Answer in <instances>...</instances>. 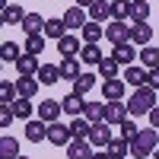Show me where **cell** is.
I'll list each match as a JSON object with an SVG mask.
<instances>
[{
  "mask_svg": "<svg viewBox=\"0 0 159 159\" xmlns=\"http://www.w3.org/2000/svg\"><path fill=\"white\" fill-rule=\"evenodd\" d=\"M153 108H156V89H153V86H137L134 96L127 99V111H130V118L150 115Z\"/></svg>",
  "mask_w": 159,
  "mask_h": 159,
  "instance_id": "obj_1",
  "label": "cell"
},
{
  "mask_svg": "<svg viewBox=\"0 0 159 159\" xmlns=\"http://www.w3.org/2000/svg\"><path fill=\"white\" fill-rule=\"evenodd\" d=\"M156 143H159V130L156 127H143L140 134L130 140V153H134V156H153Z\"/></svg>",
  "mask_w": 159,
  "mask_h": 159,
  "instance_id": "obj_2",
  "label": "cell"
},
{
  "mask_svg": "<svg viewBox=\"0 0 159 159\" xmlns=\"http://www.w3.org/2000/svg\"><path fill=\"white\" fill-rule=\"evenodd\" d=\"M105 38L111 45H121V42H130V22L127 19H111L105 25Z\"/></svg>",
  "mask_w": 159,
  "mask_h": 159,
  "instance_id": "obj_3",
  "label": "cell"
},
{
  "mask_svg": "<svg viewBox=\"0 0 159 159\" xmlns=\"http://www.w3.org/2000/svg\"><path fill=\"white\" fill-rule=\"evenodd\" d=\"M111 140H115V134H111V124L108 121L92 124V130H89V143H92V147H108Z\"/></svg>",
  "mask_w": 159,
  "mask_h": 159,
  "instance_id": "obj_4",
  "label": "cell"
},
{
  "mask_svg": "<svg viewBox=\"0 0 159 159\" xmlns=\"http://www.w3.org/2000/svg\"><path fill=\"white\" fill-rule=\"evenodd\" d=\"M48 140L54 143V147H67V143L73 140V134H70V124L51 121V124H48Z\"/></svg>",
  "mask_w": 159,
  "mask_h": 159,
  "instance_id": "obj_5",
  "label": "cell"
},
{
  "mask_svg": "<svg viewBox=\"0 0 159 159\" xmlns=\"http://www.w3.org/2000/svg\"><path fill=\"white\" fill-rule=\"evenodd\" d=\"M124 118H130L127 102H105V121H108L111 127H118V124L124 121Z\"/></svg>",
  "mask_w": 159,
  "mask_h": 159,
  "instance_id": "obj_6",
  "label": "cell"
},
{
  "mask_svg": "<svg viewBox=\"0 0 159 159\" xmlns=\"http://www.w3.org/2000/svg\"><path fill=\"white\" fill-rule=\"evenodd\" d=\"M61 111H64V102H57V99H42V102H38V118L48 121V124L57 121Z\"/></svg>",
  "mask_w": 159,
  "mask_h": 159,
  "instance_id": "obj_7",
  "label": "cell"
},
{
  "mask_svg": "<svg viewBox=\"0 0 159 159\" xmlns=\"http://www.w3.org/2000/svg\"><path fill=\"white\" fill-rule=\"evenodd\" d=\"M25 140H32V143H42V140H48V121H42V118H29L25 121Z\"/></svg>",
  "mask_w": 159,
  "mask_h": 159,
  "instance_id": "obj_8",
  "label": "cell"
},
{
  "mask_svg": "<svg viewBox=\"0 0 159 159\" xmlns=\"http://www.w3.org/2000/svg\"><path fill=\"white\" fill-rule=\"evenodd\" d=\"M111 54H115V61H118V64L130 67V64H134V57H137V45H134V42H121V45H111Z\"/></svg>",
  "mask_w": 159,
  "mask_h": 159,
  "instance_id": "obj_9",
  "label": "cell"
},
{
  "mask_svg": "<svg viewBox=\"0 0 159 159\" xmlns=\"http://www.w3.org/2000/svg\"><path fill=\"white\" fill-rule=\"evenodd\" d=\"M124 80H105V83H102V96H105V102H121L124 99Z\"/></svg>",
  "mask_w": 159,
  "mask_h": 159,
  "instance_id": "obj_10",
  "label": "cell"
},
{
  "mask_svg": "<svg viewBox=\"0 0 159 159\" xmlns=\"http://www.w3.org/2000/svg\"><path fill=\"white\" fill-rule=\"evenodd\" d=\"M38 54H29V51H22V57L16 61V70H19V76H38Z\"/></svg>",
  "mask_w": 159,
  "mask_h": 159,
  "instance_id": "obj_11",
  "label": "cell"
},
{
  "mask_svg": "<svg viewBox=\"0 0 159 159\" xmlns=\"http://www.w3.org/2000/svg\"><path fill=\"white\" fill-rule=\"evenodd\" d=\"M147 80H150V70H147V67H137V64H130V67L124 70V83H127V86H134V89H137V86H147Z\"/></svg>",
  "mask_w": 159,
  "mask_h": 159,
  "instance_id": "obj_12",
  "label": "cell"
},
{
  "mask_svg": "<svg viewBox=\"0 0 159 159\" xmlns=\"http://www.w3.org/2000/svg\"><path fill=\"white\" fill-rule=\"evenodd\" d=\"M57 51H61V57H76L80 51H83V45H80V38L76 35H64V38H57Z\"/></svg>",
  "mask_w": 159,
  "mask_h": 159,
  "instance_id": "obj_13",
  "label": "cell"
},
{
  "mask_svg": "<svg viewBox=\"0 0 159 159\" xmlns=\"http://www.w3.org/2000/svg\"><path fill=\"white\" fill-rule=\"evenodd\" d=\"M61 76H64L61 64H42V67H38V83H42V86H54Z\"/></svg>",
  "mask_w": 159,
  "mask_h": 159,
  "instance_id": "obj_14",
  "label": "cell"
},
{
  "mask_svg": "<svg viewBox=\"0 0 159 159\" xmlns=\"http://www.w3.org/2000/svg\"><path fill=\"white\" fill-rule=\"evenodd\" d=\"M67 159H92V143L89 140H70L67 143Z\"/></svg>",
  "mask_w": 159,
  "mask_h": 159,
  "instance_id": "obj_15",
  "label": "cell"
},
{
  "mask_svg": "<svg viewBox=\"0 0 159 159\" xmlns=\"http://www.w3.org/2000/svg\"><path fill=\"white\" fill-rule=\"evenodd\" d=\"M22 19H25V13H22L19 3H7V7H0V22H3V25H16V22H22Z\"/></svg>",
  "mask_w": 159,
  "mask_h": 159,
  "instance_id": "obj_16",
  "label": "cell"
},
{
  "mask_svg": "<svg viewBox=\"0 0 159 159\" xmlns=\"http://www.w3.org/2000/svg\"><path fill=\"white\" fill-rule=\"evenodd\" d=\"M89 130H92V121L86 115H76L73 121H70V134H73V140H89Z\"/></svg>",
  "mask_w": 159,
  "mask_h": 159,
  "instance_id": "obj_17",
  "label": "cell"
},
{
  "mask_svg": "<svg viewBox=\"0 0 159 159\" xmlns=\"http://www.w3.org/2000/svg\"><path fill=\"white\" fill-rule=\"evenodd\" d=\"M150 38H153V29H150V25L147 22H130V42H134V45H150Z\"/></svg>",
  "mask_w": 159,
  "mask_h": 159,
  "instance_id": "obj_18",
  "label": "cell"
},
{
  "mask_svg": "<svg viewBox=\"0 0 159 159\" xmlns=\"http://www.w3.org/2000/svg\"><path fill=\"white\" fill-rule=\"evenodd\" d=\"M64 22H67V29H83V25L89 22V19H86V10L73 3L67 13H64Z\"/></svg>",
  "mask_w": 159,
  "mask_h": 159,
  "instance_id": "obj_19",
  "label": "cell"
},
{
  "mask_svg": "<svg viewBox=\"0 0 159 159\" xmlns=\"http://www.w3.org/2000/svg\"><path fill=\"white\" fill-rule=\"evenodd\" d=\"M45 22H48V19H42L38 13H25V19H22L19 25H22L25 35H38V32H45Z\"/></svg>",
  "mask_w": 159,
  "mask_h": 159,
  "instance_id": "obj_20",
  "label": "cell"
},
{
  "mask_svg": "<svg viewBox=\"0 0 159 159\" xmlns=\"http://www.w3.org/2000/svg\"><path fill=\"white\" fill-rule=\"evenodd\" d=\"M80 32H83V42L96 45L99 38L105 35V25H102V22H96V19H89V22H86V25H83V29H80Z\"/></svg>",
  "mask_w": 159,
  "mask_h": 159,
  "instance_id": "obj_21",
  "label": "cell"
},
{
  "mask_svg": "<svg viewBox=\"0 0 159 159\" xmlns=\"http://www.w3.org/2000/svg\"><path fill=\"white\" fill-rule=\"evenodd\" d=\"M83 108H86V96H76V92H70L67 99H64V115H83Z\"/></svg>",
  "mask_w": 159,
  "mask_h": 159,
  "instance_id": "obj_22",
  "label": "cell"
},
{
  "mask_svg": "<svg viewBox=\"0 0 159 159\" xmlns=\"http://www.w3.org/2000/svg\"><path fill=\"white\" fill-rule=\"evenodd\" d=\"M61 73H64V80H70V83H73V80L83 73V64H80L76 57H61Z\"/></svg>",
  "mask_w": 159,
  "mask_h": 159,
  "instance_id": "obj_23",
  "label": "cell"
},
{
  "mask_svg": "<svg viewBox=\"0 0 159 159\" xmlns=\"http://www.w3.org/2000/svg\"><path fill=\"white\" fill-rule=\"evenodd\" d=\"M96 73H80L76 80H73V92H76V96H89V89L92 86H96Z\"/></svg>",
  "mask_w": 159,
  "mask_h": 159,
  "instance_id": "obj_24",
  "label": "cell"
},
{
  "mask_svg": "<svg viewBox=\"0 0 159 159\" xmlns=\"http://www.w3.org/2000/svg\"><path fill=\"white\" fill-rule=\"evenodd\" d=\"M16 156H19V143H16V137L3 134V137H0V159H16Z\"/></svg>",
  "mask_w": 159,
  "mask_h": 159,
  "instance_id": "obj_25",
  "label": "cell"
},
{
  "mask_svg": "<svg viewBox=\"0 0 159 159\" xmlns=\"http://www.w3.org/2000/svg\"><path fill=\"white\" fill-rule=\"evenodd\" d=\"M19 57H22V48L16 42H3V45H0V61H3V64H16Z\"/></svg>",
  "mask_w": 159,
  "mask_h": 159,
  "instance_id": "obj_26",
  "label": "cell"
},
{
  "mask_svg": "<svg viewBox=\"0 0 159 159\" xmlns=\"http://www.w3.org/2000/svg\"><path fill=\"white\" fill-rule=\"evenodd\" d=\"M118 67H121V64L115 61V54H105V57L99 61V76H105V80H115V76H118Z\"/></svg>",
  "mask_w": 159,
  "mask_h": 159,
  "instance_id": "obj_27",
  "label": "cell"
},
{
  "mask_svg": "<svg viewBox=\"0 0 159 159\" xmlns=\"http://www.w3.org/2000/svg\"><path fill=\"white\" fill-rule=\"evenodd\" d=\"M16 96H19L16 83H13V80H0V105H13Z\"/></svg>",
  "mask_w": 159,
  "mask_h": 159,
  "instance_id": "obj_28",
  "label": "cell"
},
{
  "mask_svg": "<svg viewBox=\"0 0 159 159\" xmlns=\"http://www.w3.org/2000/svg\"><path fill=\"white\" fill-rule=\"evenodd\" d=\"M89 19H96V22L111 19V3H105V0H96V3L89 7Z\"/></svg>",
  "mask_w": 159,
  "mask_h": 159,
  "instance_id": "obj_29",
  "label": "cell"
},
{
  "mask_svg": "<svg viewBox=\"0 0 159 159\" xmlns=\"http://www.w3.org/2000/svg\"><path fill=\"white\" fill-rule=\"evenodd\" d=\"M16 89H19V96L32 99L35 92H38V76H19L16 80Z\"/></svg>",
  "mask_w": 159,
  "mask_h": 159,
  "instance_id": "obj_30",
  "label": "cell"
},
{
  "mask_svg": "<svg viewBox=\"0 0 159 159\" xmlns=\"http://www.w3.org/2000/svg\"><path fill=\"white\" fill-rule=\"evenodd\" d=\"M102 57H105V54L99 51V45H89V42L83 45V51H80V61H83L86 67H92V64H99Z\"/></svg>",
  "mask_w": 159,
  "mask_h": 159,
  "instance_id": "obj_31",
  "label": "cell"
},
{
  "mask_svg": "<svg viewBox=\"0 0 159 159\" xmlns=\"http://www.w3.org/2000/svg\"><path fill=\"white\" fill-rule=\"evenodd\" d=\"M45 35H48V38H64V35H67V22H64V16L48 19V22H45Z\"/></svg>",
  "mask_w": 159,
  "mask_h": 159,
  "instance_id": "obj_32",
  "label": "cell"
},
{
  "mask_svg": "<svg viewBox=\"0 0 159 159\" xmlns=\"http://www.w3.org/2000/svg\"><path fill=\"white\" fill-rule=\"evenodd\" d=\"M105 150L111 153V159H124V156L130 153V140H124V137H115V140H111Z\"/></svg>",
  "mask_w": 159,
  "mask_h": 159,
  "instance_id": "obj_33",
  "label": "cell"
},
{
  "mask_svg": "<svg viewBox=\"0 0 159 159\" xmlns=\"http://www.w3.org/2000/svg\"><path fill=\"white\" fill-rule=\"evenodd\" d=\"M32 99H25V96H19L16 102H13V115H16V118H22V121H29V118H32Z\"/></svg>",
  "mask_w": 159,
  "mask_h": 159,
  "instance_id": "obj_34",
  "label": "cell"
},
{
  "mask_svg": "<svg viewBox=\"0 0 159 159\" xmlns=\"http://www.w3.org/2000/svg\"><path fill=\"white\" fill-rule=\"evenodd\" d=\"M140 64H143V67H159V48H153V45H143L140 48Z\"/></svg>",
  "mask_w": 159,
  "mask_h": 159,
  "instance_id": "obj_35",
  "label": "cell"
},
{
  "mask_svg": "<svg viewBox=\"0 0 159 159\" xmlns=\"http://www.w3.org/2000/svg\"><path fill=\"white\" fill-rule=\"evenodd\" d=\"M150 16V0H134V7H130V22H147Z\"/></svg>",
  "mask_w": 159,
  "mask_h": 159,
  "instance_id": "obj_36",
  "label": "cell"
},
{
  "mask_svg": "<svg viewBox=\"0 0 159 159\" xmlns=\"http://www.w3.org/2000/svg\"><path fill=\"white\" fill-rule=\"evenodd\" d=\"M134 0H111V19H130Z\"/></svg>",
  "mask_w": 159,
  "mask_h": 159,
  "instance_id": "obj_37",
  "label": "cell"
},
{
  "mask_svg": "<svg viewBox=\"0 0 159 159\" xmlns=\"http://www.w3.org/2000/svg\"><path fill=\"white\" fill-rule=\"evenodd\" d=\"M83 115L89 118L92 124H99V121H105V105H102V102H86V108H83Z\"/></svg>",
  "mask_w": 159,
  "mask_h": 159,
  "instance_id": "obj_38",
  "label": "cell"
},
{
  "mask_svg": "<svg viewBox=\"0 0 159 159\" xmlns=\"http://www.w3.org/2000/svg\"><path fill=\"white\" fill-rule=\"evenodd\" d=\"M140 134V127H137V121L134 118H124L121 124H118V137H124V140H134Z\"/></svg>",
  "mask_w": 159,
  "mask_h": 159,
  "instance_id": "obj_39",
  "label": "cell"
},
{
  "mask_svg": "<svg viewBox=\"0 0 159 159\" xmlns=\"http://www.w3.org/2000/svg\"><path fill=\"white\" fill-rule=\"evenodd\" d=\"M25 51H29V54H42V51H45V32L25 35Z\"/></svg>",
  "mask_w": 159,
  "mask_h": 159,
  "instance_id": "obj_40",
  "label": "cell"
},
{
  "mask_svg": "<svg viewBox=\"0 0 159 159\" xmlns=\"http://www.w3.org/2000/svg\"><path fill=\"white\" fill-rule=\"evenodd\" d=\"M13 118H16L13 115V105H0V127H10Z\"/></svg>",
  "mask_w": 159,
  "mask_h": 159,
  "instance_id": "obj_41",
  "label": "cell"
},
{
  "mask_svg": "<svg viewBox=\"0 0 159 159\" xmlns=\"http://www.w3.org/2000/svg\"><path fill=\"white\" fill-rule=\"evenodd\" d=\"M147 86H153L159 92V67H150V80H147Z\"/></svg>",
  "mask_w": 159,
  "mask_h": 159,
  "instance_id": "obj_42",
  "label": "cell"
},
{
  "mask_svg": "<svg viewBox=\"0 0 159 159\" xmlns=\"http://www.w3.org/2000/svg\"><path fill=\"white\" fill-rule=\"evenodd\" d=\"M150 124H153V127H156V130H159V105H156V108H153V111H150Z\"/></svg>",
  "mask_w": 159,
  "mask_h": 159,
  "instance_id": "obj_43",
  "label": "cell"
},
{
  "mask_svg": "<svg viewBox=\"0 0 159 159\" xmlns=\"http://www.w3.org/2000/svg\"><path fill=\"white\" fill-rule=\"evenodd\" d=\"M92 3H96V0H76V7H83V10H89Z\"/></svg>",
  "mask_w": 159,
  "mask_h": 159,
  "instance_id": "obj_44",
  "label": "cell"
},
{
  "mask_svg": "<svg viewBox=\"0 0 159 159\" xmlns=\"http://www.w3.org/2000/svg\"><path fill=\"white\" fill-rule=\"evenodd\" d=\"M92 159H111V153L105 150V153H92Z\"/></svg>",
  "mask_w": 159,
  "mask_h": 159,
  "instance_id": "obj_45",
  "label": "cell"
},
{
  "mask_svg": "<svg viewBox=\"0 0 159 159\" xmlns=\"http://www.w3.org/2000/svg\"><path fill=\"white\" fill-rule=\"evenodd\" d=\"M16 159H29V156H22V153H19V156H16Z\"/></svg>",
  "mask_w": 159,
  "mask_h": 159,
  "instance_id": "obj_46",
  "label": "cell"
},
{
  "mask_svg": "<svg viewBox=\"0 0 159 159\" xmlns=\"http://www.w3.org/2000/svg\"><path fill=\"white\" fill-rule=\"evenodd\" d=\"M137 159H153V156H137Z\"/></svg>",
  "mask_w": 159,
  "mask_h": 159,
  "instance_id": "obj_47",
  "label": "cell"
},
{
  "mask_svg": "<svg viewBox=\"0 0 159 159\" xmlns=\"http://www.w3.org/2000/svg\"><path fill=\"white\" fill-rule=\"evenodd\" d=\"M153 159H159V153H153Z\"/></svg>",
  "mask_w": 159,
  "mask_h": 159,
  "instance_id": "obj_48",
  "label": "cell"
},
{
  "mask_svg": "<svg viewBox=\"0 0 159 159\" xmlns=\"http://www.w3.org/2000/svg\"><path fill=\"white\" fill-rule=\"evenodd\" d=\"M156 35H159V32H156Z\"/></svg>",
  "mask_w": 159,
  "mask_h": 159,
  "instance_id": "obj_49",
  "label": "cell"
}]
</instances>
